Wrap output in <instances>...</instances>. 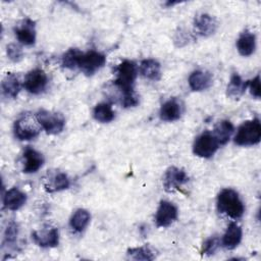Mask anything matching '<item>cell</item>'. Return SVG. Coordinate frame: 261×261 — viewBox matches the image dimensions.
I'll return each mask as SVG.
<instances>
[{
	"instance_id": "32",
	"label": "cell",
	"mask_w": 261,
	"mask_h": 261,
	"mask_svg": "<svg viewBox=\"0 0 261 261\" xmlns=\"http://www.w3.org/2000/svg\"><path fill=\"white\" fill-rule=\"evenodd\" d=\"M121 104L124 108H129V107H135L139 104V97L137 96V94L135 93V91L129 92V93H125L122 96L121 99Z\"/></svg>"
},
{
	"instance_id": "22",
	"label": "cell",
	"mask_w": 261,
	"mask_h": 261,
	"mask_svg": "<svg viewBox=\"0 0 261 261\" xmlns=\"http://www.w3.org/2000/svg\"><path fill=\"white\" fill-rule=\"evenodd\" d=\"M21 89L19 77L14 73H8L1 83L2 94L7 98H15Z\"/></svg>"
},
{
	"instance_id": "17",
	"label": "cell",
	"mask_w": 261,
	"mask_h": 261,
	"mask_svg": "<svg viewBox=\"0 0 261 261\" xmlns=\"http://www.w3.org/2000/svg\"><path fill=\"white\" fill-rule=\"evenodd\" d=\"M189 86L195 92L208 89L212 85V74L206 70H194L189 76Z\"/></svg>"
},
{
	"instance_id": "29",
	"label": "cell",
	"mask_w": 261,
	"mask_h": 261,
	"mask_svg": "<svg viewBox=\"0 0 261 261\" xmlns=\"http://www.w3.org/2000/svg\"><path fill=\"white\" fill-rule=\"evenodd\" d=\"M219 245H220V241H219L218 237H216V236L210 237L209 239H207L204 242V244L202 246V253L205 255H208V256L213 255L216 252V250L218 249Z\"/></svg>"
},
{
	"instance_id": "15",
	"label": "cell",
	"mask_w": 261,
	"mask_h": 261,
	"mask_svg": "<svg viewBox=\"0 0 261 261\" xmlns=\"http://www.w3.org/2000/svg\"><path fill=\"white\" fill-rule=\"evenodd\" d=\"M23 168L24 173H35L37 172L44 164L45 159L42 153L35 150L34 148L28 147L23 151Z\"/></svg>"
},
{
	"instance_id": "33",
	"label": "cell",
	"mask_w": 261,
	"mask_h": 261,
	"mask_svg": "<svg viewBox=\"0 0 261 261\" xmlns=\"http://www.w3.org/2000/svg\"><path fill=\"white\" fill-rule=\"evenodd\" d=\"M250 93L255 98H260V75L257 74L254 79L248 81V87Z\"/></svg>"
},
{
	"instance_id": "21",
	"label": "cell",
	"mask_w": 261,
	"mask_h": 261,
	"mask_svg": "<svg viewBox=\"0 0 261 261\" xmlns=\"http://www.w3.org/2000/svg\"><path fill=\"white\" fill-rule=\"evenodd\" d=\"M140 73L147 80L159 81L161 79V65L155 59H144L140 63Z\"/></svg>"
},
{
	"instance_id": "23",
	"label": "cell",
	"mask_w": 261,
	"mask_h": 261,
	"mask_svg": "<svg viewBox=\"0 0 261 261\" xmlns=\"http://www.w3.org/2000/svg\"><path fill=\"white\" fill-rule=\"evenodd\" d=\"M247 87L248 81H244L239 73L233 72L226 88V95L230 98L239 99L245 93Z\"/></svg>"
},
{
	"instance_id": "3",
	"label": "cell",
	"mask_w": 261,
	"mask_h": 261,
	"mask_svg": "<svg viewBox=\"0 0 261 261\" xmlns=\"http://www.w3.org/2000/svg\"><path fill=\"white\" fill-rule=\"evenodd\" d=\"M261 140V123L258 118L244 121L234 136V143L238 146L257 145Z\"/></svg>"
},
{
	"instance_id": "1",
	"label": "cell",
	"mask_w": 261,
	"mask_h": 261,
	"mask_svg": "<svg viewBox=\"0 0 261 261\" xmlns=\"http://www.w3.org/2000/svg\"><path fill=\"white\" fill-rule=\"evenodd\" d=\"M217 210L221 214L238 219L245 212V206L239 194L232 189H223L217 196Z\"/></svg>"
},
{
	"instance_id": "9",
	"label": "cell",
	"mask_w": 261,
	"mask_h": 261,
	"mask_svg": "<svg viewBox=\"0 0 261 261\" xmlns=\"http://www.w3.org/2000/svg\"><path fill=\"white\" fill-rule=\"evenodd\" d=\"M178 211L174 204L169 201H161L156 214H155V222L158 227H167L172 224L177 219Z\"/></svg>"
},
{
	"instance_id": "25",
	"label": "cell",
	"mask_w": 261,
	"mask_h": 261,
	"mask_svg": "<svg viewBox=\"0 0 261 261\" xmlns=\"http://www.w3.org/2000/svg\"><path fill=\"white\" fill-rule=\"evenodd\" d=\"M91 219L90 213L86 209H77L72 214L69 225L75 232H82L85 230V228L88 226Z\"/></svg>"
},
{
	"instance_id": "12",
	"label": "cell",
	"mask_w": 261,
	"mask_h": 261,
	"mask_svg": "<svg viewBox=\"0 0 261 261\" xmlns=\"http://www.w3.org/2000/svg\"><path fill=\"white\" fill-rule=\"evenodd\" d=\"M188 181L189 176L184 169L175 166H170L164 174L163 186L166 191L171 192L178 189L180 186L187 184Z\"/></svg>"
},
{
	"instance_id": "10",
	"label": "cell",
	"mask_w": 261,
	"mask_h": 261,
	"mask_svg": "<svg viewBox=\"0 0 261 261\" xmlns=\"http://www.w3.org/2000/svg\"><path fill=\"white\" fill-rule=\"evenodd\" d=\"M33 241L42 248H53L59 243L58 229L53 226H45L40 230L32 232Z\"/></svg>"
},
{
	"instance_id": "14",
	"label": "cell",
	"mask_w": 261,
	"mask_h": 261,
	"mask_svg": "<svg viewBox=\"0 0 261 261\" xmlns=\"http://www.w3.org/2000/svg\"><path fill=\"white\" fill-rule=\"evenodd\" d=\"M70 186V180L66 173L61 171L50 172L44 178L45 190L49 193L59 192L68 189Z\"/></svg>"
},
{
	"instance_id": "24",
	"label": "cell",
	"mask_w": 261,
	"mask_h": 261,
	"mask_svg": "<svg viewBox=\"0 0 261 261\" xmlns=\"http://www.w3.org/2000/svg\"><path fill=\"white\" fill-rule=\"evenodd\" d=\"M233 130L234 127L229 120H221L215 124L212 134L217 140L219 146H221L225 145L229 141L231 135L233 134Z\"/></svg>"
},
{
	"instance_id": "31",
	"label": "cell",
	"mask_w": 261,
	"mask_h": 261,
	"mask_svg": "<svg viewBox=\"0 0 261 261\" xmlns=\"http://www.w3.org/2000/svg\"><path fill=\"white\" fill-rule=\"evenodd\" d=\"M17 234H18L17 223H15L14 221H11L7 225V227L5 229V232H4V243H6V244L14 243L16 238H17Z\"/></svg>"
},
{
	"instance_id": "28",
	"label": "cell",
	"mask_w": 261,
	"mask_h": 261,
	"mask_svg": "<svg viewBox=\"0 0 261 261\" xmlns=\"http://www.w3.org/2000/svg\"><path fill=\"white\" fill-rule=\"evenodd\" d=\"M81 54H82V51L79 50L77 48H70L63 54L61 58L62 66L68 69L76 68Z\"/></svg>"
},
{
	"instance_id": "7",
	"label": "cell",
	"mask_w": 261,
	"mask_h": 261,
	"mask_svg": "<svg viewBox=\"0 0 261 261\" xmlns=\"http://www.w3.org/2000/svg\"><path fill=\"white\" fill-rule=\"evenodd\" d=\"M219 148V144L212 133L203 132L197 137L193 145V152L196 156L202 158L212 157Z\"/></svg>"
},
{
	"instance_id": "16",
	"label": "cell",
	"mask_w": 261,
	"mask_h": 261,
	"mask_svg": "<svg viewBox=\"0 0 261 261\" xmlns=\"http://www.w3.org/2000/svg\"><path fill=\"white\" fill-rule=\"evenodd\" d=\"M194 27L200 36L208 37L215 33L217 29V21L208 13H200L195 16Z\"/></svg>"
},
{
	"instance_id": "20",
	"label": "cell",
	"mask_w": 261,
	"mask_h": 261,
	"mask_svg": "<svg viewBox=\"0 0 261 261\" xmlns=\"http://www.w3.org/2000/svg\"><path fill=\"white\" fill-rule=\"evenodd\" d=\"M242 237H243V231L241 226L236 222H230L222 237V241H221L222 246L225 249L232 250L241 243Z\"/></svg>"
},
{
	"instance_id": "8",
	"label": "cell",
	"mask_w": 261,
	"mask_h": 261,
	"mask_svg": "<svg viewBox=\"0 0 261 261\" xmlns=\"http://www.w3.org/2000/svg\"><path fill=\"white\" fill-rule=\"evenodd\" d=\"M48 85V76L41 68H35L29 71L23 81L24 89L34 95H39L45 91Z\"/></svg>"
},
{
	"instance_id": "13",
	"label": "cell",
	"mask_w": 261,
	"mask_h": 261,
	"mask_svg": "<svg viewBox=\"0 0 261 261\" xmlns=\"http://www.w3.org/2000/svg\"><path fill=\"white\" fill-rule=\"evenodd\" d=\"M184 112V105L180 100L177 98H171L165 101L159 111L160 119L163 121H175L179 119Z\"/></svg>"
},
{
	"instance_id": "4",
	"label": "cell",
	"mask_w": 261,
	"mask_h": 261,
	"mask_svg": "<svg viewBox=\"0 0 261 261\" xmlns=\"http://www.w3.org/2000/svg\"><path fill=\"white\" fill-rule=\"evenodd\" d=\"M40 126L36 116L33 117V115L24 113L14 121L13 133L18 140L29 141L39 135Z\"/></svg>"
},
{
	"instance_id": "5",
	"label": "cell",
	"mask_w": 261,
	"mask_h": 261,
	"mask_svg": "<svg viewBox=\"0 0 261 261\" xmlns=\"http://www.w3.org/2000/svg\"><path fill=\"white\" fill-rule=\"evenodd\" d=\"M36 118L41 127L48 135H57L61 133L65 125V119L61 113L40 109L36 113Z\"/></svg>"
},
{
	"instance_id": "27",
	"label": "cell",
	"mask_w": 261,
	"mask_h": 261,
	"mask_svg": "<svg viewBox=\"0 0 261 261\" xmlns=\"http://www.w3.org/2000/svg\"><path fill=\"white\" fill-rule=\"evenodd\" d=\"M126 255L129 259H133V260L148 261V260H153L155 258L153 251L147 246L130 248L127 250Z\"/></svg>"
},
{
	"instance_id": "26",
	"label": "cell",
	"mask_w": 261,
	"mask_h": 261,
	"mask_svg": "<svg viewBox=\"0 0 261 261\" xmlns=\"http://www.w3.org/2000/svg\"><path fill=\"white\" fill-rule=\"evenodd\" d=\"M93 116L97 121L106 123V122H110L114 119L115 113L112 110V107L110 104L102 102L95 106V108L93 110Z\"/></svg>"
},
{
	"instance_id": "19",
	"label": "cell",
	"mask_w": 261,
	"mask_h": 261,
	"mask_svg": "<svg viewBox=\"0 0 261 261\" xmlns=\"http://www.w3.org/2000/svg\"><path fill=\"white\" fill-rule=\"evenodd\" d=\"M237 49L242 56H250L256 49V36L254 33L245 30L237 40Z\"/></svg>"
},
{
	"instance_id": "2",
	"label": "cell",
	"mask_w": 261,
	"mask_h": 261,
	"mask_svg": "<svg viewBox=\"0 0 261 261\" xmlns=\"http://www.w3.org/2000/svg\"><path fill=\"white\" fill-rule=\"evenodd\" d=\"M114 70L116 73L114 85L122 92V94L133 92L138 74L137 64L132 60H123Z\"/></svg>"
},
{
	"instance_id": "6",
	"label": "cell",
	"mask_w": 261,
	"mask_h": 261,
	"mask_svg": "<svg viewBox=\"0 0 261 261\" xmlns=\"http://www.w3.org/2000/svg\"><path fill=\"white\" fill-rule=\"evenodd\" d=\"M105 63L106 56L103 53L90 50L88 52H82L77 62V68L86 75L90 76L103 67Z\"/></svg>"
},
{
	"instance_id": "18",
	"label": "cell",
	"mask_w": 261,
	"mask_h": 261,
	"mask_svg": "<svg viewBox=\"0 0 261 261\" xmlns=\"http://www.w3.org/2000/svg\"><path fill=\"white\" fill-rule=\"evenodd\" d=\"M27 202V195L17 188H11L3 196V205L6 209L16 211Z\"/></svg>"
},
{
	"instance_id": "11",
	"label": "cell",
	"mask_w": 261,
	"mask_h": 261,
	"mask_svg": "<svg viewBox=\"0 0 261 261\" xmlns=\"http://www.w3.org/2000/svg\"><path fill=\"white\" fill-rule=\"evenodd\" d=\"M14 33L22 45L32 46L36 42V24L35 21L30 18L22 19L15 28Z\"/></svg>"
},
{
	"instance_id": "30",
	"label": "cell",
	"mask_w": 261,
	"mask_h": 261,
	"mask_svg": "<svg viewBox=\"0 0 261 261\" xmlns=\"http://www.w3.org/2000/svg\"><path fill=\"white\" fill-rule=\"evenodd\" d=\"M6 52H7V56L9 57V59L12 60L13 62H18L23 57V51H22L21 47L14 43L7 45Z\"/></svg>"
}]
</instances>
